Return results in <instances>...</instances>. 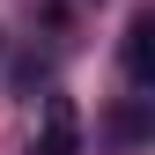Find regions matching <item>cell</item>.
Masks as SVG:
<instances>
[{"mask_svg": "<svg viewBox=\"0 0 155 155\" xmlns=\"http://www.w3.org/2000/svg\"><path fill=\"white\" fill-rule=\"evenodd\" d=\"M126 81L133 89H155V8H140L126 22Z\"/></svg>", "mask_w": 155, "mask_h": 155, "instance_id": "2", "label": "cell"}, {"mask_svg": "<svg viewBox=\"0 0 155 155\" xmlns=\"http://www.w3.org/2000/svg\"><path fill=\"white\" fill-rule=\"evenodd\" d=\"M37 155H81V111H74V96H45Z\"/></svg>", "mask_w": 155, "mask_h": 155, "instance_id": "1", "label": "cell"}]
</instances>
